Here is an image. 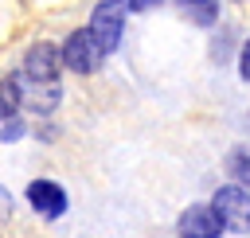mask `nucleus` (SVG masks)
I'll return each instance as SVG.
<instances>
[{
  "label": "nucleus",
  "instance_id": "1",
  "mask_svg": "<svg viewBox=\"0 0 250 238\" xmlns=\"http://www.w3.org/2000/svg\"><path fill=\"white\" fill-rule=\"evenodd\" d=\"M16 90L20 101L31 113H51L62 101V82H59V51L51 43H35L23 55V66L16 70Z\"/></svg>",
  "mask_w": 250,
  "mask_h": 238
},
{
  "label": "nucleus",
  "instance_id": "2",
  "mask_svg": "<svg viewBox=\"0 0 250 238\" xmlns=\"http://www.w3.org/2000/svg\"><path fill=\"white\" fill-rule=\"evenodd\" d=\"M207 207L219 215L223 230H234V234H246V238H250V195H246L242 187H234V183L215 187V195H211Z\"/></svg>",
  "mask_w": 250,
  "mask_h": 238
},
{
  "label": "nucleus",
  "instance_id": "3",
  "mask_svg": "<svg viewBox=\"0 0 250 238\" xmlns=\"http://www.w3.org/2000/svg\"><path fill=\"white\" fill-rule=\"evenodd\" d=\"M86 31H90L94 43L102 47V55L117 51V47H121V31H125V12H121V4H109V0H105V4H94Z\"/></svg>",
  "mask_w": 250,
  "mask_h": 238
},
{
  "label": "nucleus",
  "instance_id": "4",
  "mask_svg": "<svg viewBox=\"0 0 250 238\" xmlns=\"http://www.w3.org/2000/svg\"><path fill=\"white\" fill-rule=\"evenodd\" d=\"M59 59L66 62V70H78V74H94L98 66H102V47L94 43V35L82 27V31H74V35H66L62 39V51H59Z\"/></svg>",
  "mask_w": 250,
  "mask_h": 238
},
{
  "label": "nucleus",
  "instance_id": "5",
  "mask_svg": "<svg viewBox=\"0 0 250 238\" xmlns=\"http://www.w3.org/2000/svg\"><path fill=\"white\" fill-rule=\"evenodd\" d=\"M219 234H223V222L207 203H195L180 215V238H219Z\"/></svg>",
  "mask_w": 250,
  "mask_h": 238
},
{
  "label": "nucleus",
  "instance_id": "6",
  "mask_svg": "<svg viewBox=\"0 0 250 238\" xmlns=\"http://www.w3.org/2000/svg\"><path fill=\"white\" fill-rule=\"evenodd\" d=\"M27 203L43 218H59L66 211V191L59 183H51V179H35V183H27Z\"/></svg>",
  "mask_w": 250,
  "mask_h": 238
},
{
  "label": "nucleus",
  "instance_id": "7",
  "mask_svg": "<svg viewBox=\"0 0 250 238\" xmlns=\"http://www.w3.org/2000/svg\"><path fill=\"white\" fill-rule=\"evenodd\" d=\"M227 172L234 176V187L250 191V152H246V148H234V152L227 156Z\"/></svg>",
  "mask_w": 250,
  "mask_h": 238
},
{
  "label": "nucleus",
  "instance_id": "8",
  "mask_svg": "<svg viewBox=\"0 0 250 238\" xmlns=\"http://www.w3.org/2000/svg\"><path fill=\"white\" fill-rule=\"evenodd\" d=\"M184 8V16L191 20V23H215L219 20V4L215 0H188V4H180Z\"/></svg>",
  "mask_w": 250,
  "mask_h": 238
},
{
  "label": "nucleus",
  "instance_id": "9",
  "mask_svg": "<svg viewBox=\"0 0 250 238\" xmlns=\"http://www.w3.org/2000/svg\"><path fill=\"white\" fill-rule=\"evenodd\" d=\"M16 109H20V90L12 78H0V121L16 117Z\"/></svg>",
  "mask_w": 250,
  "mask_h": 238
},
{
  "label": "nucleus",
  "instance_id": "10",
  "mask_svg": "<svg viewBox=\"0 0 250 238\" xmlns=\"http://www.w3.org/2000/svg\"><path fill=\"white\" fill-rule=\"evenodd\" d=\"M20 137H23V121H20V117L0 121V140H8V144H12V140H20Z\"/></svg>",
  "mask_w": 250,
  "mask_h": 238
},
{
  "label": "nucleus",
  "instance_id": "11",
  "mask_svg": "<svg viewBox=\"0 0 250 238\" xmlns=\"http://www.w3.org/2000/svg\"><path fill=\"white\" fill-rule=\"evenodd\" d=\"M238 74H242V82H250V39L242 43V55H238Z\"/></svg>",
  "mask_w": 250,
  "mask_h": 238
},
{
  "label": "nucleus",
  "instance_id": "12",
  "mask_svg": "<svg viewBox=\"0 0 250 238\" xmlns=\"http://www.w3.org/2000/svg\"><path fill=\"white\" fill-rule=\"evenodd\" d=\"M8 215V199H4V187H0V218Z\"/></svg>",
  "mask_w": 250,
  "mask_h": 238
}]
</instances>
